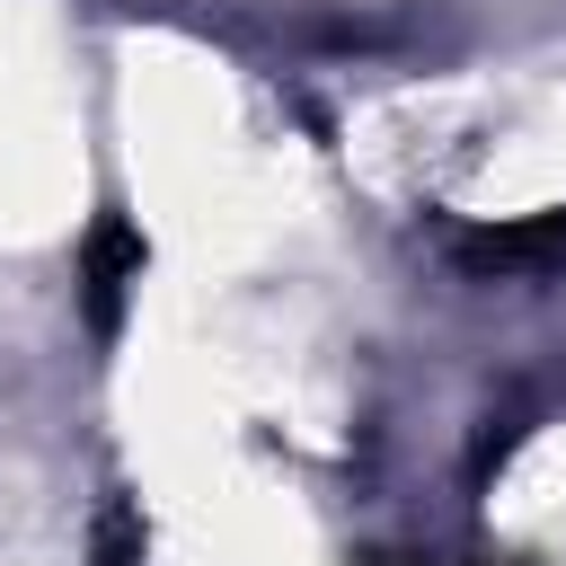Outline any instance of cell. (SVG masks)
Masks as SVG:
<instances>
[{
    "mask_svg": "<svg viewBox=\"0 0 566 566\" xmlns=\"http://www.w3.org/2000/svg\"><path fill=\"white\" fill-rule=\"evenodd\" d=\"M539 248H566V212H548V221H522V230H486L478 239V256H539Z\"/></svg>",
    "mask_w": 566,
    "mask_h": 566,
    "instance_id": "1",
    "label": "cell"
}]
</instances>
